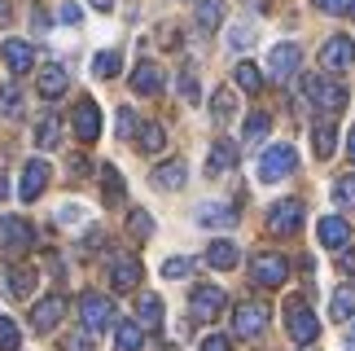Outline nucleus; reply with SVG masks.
Segmentation results:
<instances>
[{"label":"nucleus","instance_id":"a878e982","mask_svg":"<svg viewBox=\"0 0 355 351\" xmlns=\"http://www.w3.org/2000/svg\"><path fill=\"white\" fill-rule=\"evenodd\" d=\"M224 26V0H198V31L211 35Z\"/></svg>","mask_w":355,"mask_h":351},{"label":"nucleus","instance_id":"4468645a","mask_svg":"<svg viewBox=\"0 0 355 351\" xmlns=\"http://www.w3.org/2000/svg\"><path fill=\"white\" fill-rule=\"evenodd\" d=\"M75 137L84 141V145H92V141L101 137V110H97V101H92V97H84V101L75 105Z\"/></svg>","mask_w":355,"mask_h":351},{"label":"nucleus","instance_id":"6ab92c4d","mask_svg":"<svg viewBox=\"0 0 355 351\" xmlns=\"http://www.w3.org/2000/svg\"><path fill=\"white\" fill-rule=\"evenodd\" d=\"M0 53H5V66H9L13 75H26V71L35 66V49H31V40H5V49H0Z\"/></svg>","mask_w":355,"mask_h":351},{"label":"nucleus","instance_id":"dca6fc26","mask_svg":"<svg viewBox=\"0 0 355 351\" xmlns=\"http://www.w3.org/2000/svg\"><path fill=\"white\" fill-rule=\"evenodd\" d=\"M316 237H320V246H329V250H347L351 224L343 220V215H324V220L316 224Z\"/></svg>","mask_w":355,"mask_h":351},{"label":"nucleus","instance_id":"7c9ffc66","mask_svg":"<svg viewBox=\"0 0 355 351\" xmlns=\"http://www.w3.org/2000/svg\"><path fill=\"white\" fill-rule=\"evenodd\" d=\"M268 132H272V114H268V110H254L250 119H245V128H241V141L254 145V141H263Z\"/></svg>","mask_w":355,"mask_h":351},{"label":"nucleus","instance_id":"8fccbe9b","mask_svg":"<svg viewBox=\"0 0 355 351\" xmlns=\"http://www.w3.org/2000/svg\"><path fill=\"white\" fill-rule=\"evenodd\" d=\"M79 18H84V9H79V5H62L58 9V22H66V26H75Z\"/></svg>","mask_w":355,"mask_h":351},{"label":"nucleus","instance_id":"f03ea898","mask_svg":"<svg viewBox=\"0 0 355 351\" xmlns=\"http://www.w3.org/2000/svg\"><path fill=\"white\" fill-rule=\"evenodd\" d=\"M303 92L316 101V110H324L334 119V110L347 105V84L343 79H329V75H303Z\"/></svg>","mask_w":355,"mask_h":351},{"label":"nucleus","instance_id":"864d4df0","mask_svg":"<svg viewBox=\"0 0 355 351\" xmlns=\"http://www.w3.org/2000/svg\"><path fill=\"white\" fill-rule=\"evenodd\" d=\"M347 154L355 158V128H351V137H347Z\"/></svg>","mask_w":355,"mask_h":351},{"label":"nucleus","instance_id":"6e6d98bb","mask_svg":"<svg viewBox=\"0 0 355 351\" xmlns=\"http://www.w3.org/2000/svg\"><path fill=\"white\" fill-rule=\"evenodd\" d=\"M0 18H5V0H0Z\"/></svg>","mask_w":355,"mask_h":351},{"label":"nucleus","instance_id":"4c0bfd02","mask_svg":"<svg viewBox=\"0 0 355 351\" xmlns=\"http://www.w3.org/2000/svg\"><path fill=\"white\" fill-rule=\"evenodd\" d=\"M22 347V329L13 316H0V351H18Z\"/></svg>","mask_w":355,"mask_h":351},{"label":"nucleus","instance_id":"f257e3e1","mask_svg":"<svg viewBox=\"0 0 355 351\" xmlns=\"http://www.w3.org/2000/svg\"><path fill=\"white\" fill-rule=\"evenodd\" d=\"M285 329H290V339H294L298 347H311V343L320 339V320H316V312L307 307L303 294L285 299Z\"/></svg>","mask_w":355,"mask_h":351},{"label":"nucleus","instance_id":"37998d69","mask_svg":"<svg viewBox=\"0 0 355 351\" xmlns=\"http://www.w3.org/2000/svg\"><path fill=\"white\" fill-rule=\"evenodd\" d=\"M62 351H92V339H88V334H66Z\"/></svg>","mask_w":355,"mask_h":351},{"label":"nucleus","instance_id":"bb28decb","mask_svg":"<svg viewBox=\"0 0 355 351\" xmlns=\"http://www.w3.org/2000/svg\"><path fill=\"white\" fill-rule=\"evenodd\" d=\"M141 347H145L141 320H119V329H114V351H141Z\"/></svg>","mask_w":355,"mask_h":351},{"label":"nucleus","instance_id":"39448f33","mask_svg":"<svg viewBox=\"0 0 355 351\" xmlns=\"http://www.w3.org/2000/svg\"><path fill=\"white\" fill-rule=\"evenodd\" d=\"M35 246V228L26 215H0V250L5 255H26Z\"/></svg>","mask_w":355,"mask_h":351},{"label":"nucleus","instance_id":"6e6552de","mask_svg":"<svg viewBox=\"0 0 355 351\" xmlns=\"http://www.w3.org/2000/svg\"><path fill=\"white\" fill-rule=\"evenodd\" d=\"M224 307H228V299H224L220 286H193L189 290V312H193V320H220Z\"/></svg>","mask_w":355,"mask_h":351},{"label":"nucleus","instance_id":"4be33fe9","mask_svg":"<svg viewBox=\"0 0 355 351\" xmlns=\"http://www.w3.org/2000/svg\"><path fill=\"white\" fill-rule=\"evenodd\" d=\"M35 88H40V97H49V101H53V97H62V92L71 88V75H66V66L53 62V66H44V71H40Z\"/></svg>","mask_w":355,"mask_h":351},{"label":"nucleus","instance_id":"2eb2a0df","mask_svg":"<svg viewBox=\"0 0 355 351\" xmlns=\"http://www.w3.org/2000/svg\"><path fill=\"white\" fill-rule=\"evenodd\" d=\"M162 84H167V79H162V66L158 62H141L132 71V92H136V97H158Z\"/></svg>","mask_w":355,"mask_h":351},{"label":"nucleus","instance_id":"f8f14e48","mask_svg":"<svg viewBox=\"0 0 355 351\" xmlns=\"http://www.w3.org/2000/svg\"><path fill=\"white\" fill-rule=\"evenodd\" d=\"M49 163H44V158H31V163H26L22 167V180H18V198L22 202H35L40 194H44V189H49Z\"/></svg>","mask_w":355,"mask_h":351},{"label":"nucleus","instance_id":"5fc2aeb1","mask_svg":"<svg viewBox=\"0 0 355 351\" xmlns=\"http://www.w3.org/2000/svg\"><path fill=\"white\" fill-rule=\"evenodd\" d=\"M347 351H355V325H351V334H347Z\"/></svg>","mask_w":355,"mask_h":351},{"label":"nucleus","instance_id":"de8ad7c7","mask_svg":"<svg viewBox=\"0 0 355 351\" xmlns=\"http://www.w3.org/2000/svg\"><path fill=\"white\" fill-rule=\"evenodd\" d=\"M202 351H233V343H228L224 334H207V339H202Z\"/></svg>","mask_w":355,"mask_h":351},{"label":"nucleus","instance_id":"9b49d317","mask_svg":"<svg viewBox=\"0 0 355 351\" xmlns=\"http://www.w3.org/2000/svg\"><path fill=\"white\" fill-rule=\"evenodd\" d=\"M298 62H303V49H298L294 40H285V44H277L268 53V75L277 79V84H285V79H294Z\"/></svg>","mask_w":355,"mask_h":351},{"label":"nucleus","instance_id":"58836bf2","mask_svg":"<svg viewBox=\"0 0 355 351\" xmlns=\"http://www.w3.org/2000/svg\"><path fill=\"white\" fill-rule=\"evenodd\" d=\"M193 259H189V255H175V259H167V264H162V277H167V281H180V277H189V273H193Z\"/></svg>","mask_w":355,"mask_h":351},{"label":"nucleus","instance_id":"1a4fd4ad","mask_svg":"<svg viewBox=\"0 0 355 351\" xmlns=\"http://www.w3.org/2000/svg\"><path fill=\"white\" fill-rule=\"evenodd\" d=\"M320 66L329 75H338V71H351L355 66V40L351 35H329L320 44Z\"/></svg>","mask_w":355,"mask_h":351},{"label":"nucleus","instance_id":"412c9836","mask_svg":"<svg viewBox=\"0 0 355 351\" xmlns=\"http://www.w3.org/2000/svg\"><path fill=\"white\" fill-rule=\"evenodd\" d=\"M110 286H114V290H123V294L141 286V264H136L132 255H119V259L110 264Z\"/></svg>","mask_w":355,"mask_h":351},{"label":"nucleus","instance_id":"7ed1b4c3","mask_svg":"<svg viewBox=\"0 0 355 351\" xmlns=\"http://www.w3.org/2000/svg\"><path fill=\"white\" fill-rule=\"evenodd\" d=\"M250 277H254V286L277 290V286L290 281V259H285L281 250H259L254 259H250Z\"/></svg>","mask_w":355,"mask_h":351},{"label":"nucleus","instance_id":"b1692460","mask_svg":"<svg viewBox=\"0 0 355 351\" xmlns=\"http://www.w3.org/2000/svg\"><path fill=\"white\" fill-rule=\"evenodd\" d=\"M237 259H241V250H237V241H228V237H220V241H211V246H207V264L220 268V273L237 268Z\"/></svg>","mask_w":355,"mask_h":351},{"label":"nucleus","instance_id":"5701e85b","mask_svg":"<svg viewBox=\"0 0 355 351\" xmlns=\"http://www.w3.org/2000/svg\"><path fill=\"white\" fill-rule=\"evenodd\" d=\"M311 145H316V158H334V150H338V128H334L329 114L316 119V128H311Z\"/></svg>","mask_w":355,"mask_h":351},{"label":"nucleus","instance_id":"09e8293b","mask_svg":"<svg viewBox=\"0 0 355 351\" xmlns=\"http://www.w3.org/2000/svg\"><path fill=\"white\" fill-rule=\"evenodd\" d=\"M250 44V26H233L228 31V49H245Z\"/></svg>","mask_w":355,"mask_h":351},{"label":"nucleus","instance_id":"20e7f679","mask_svg":"<svg viewBox=\"0 0 355 351\" xmlns=\"http://www.w3.org/2000/svg\"><path fill=\"white\" fill-rule=\"evenodd\" d=\"M294 167H298V150H294V145H268V150L259 154V180H263V185L285 180Z\"/></svg>","mask_w":355,"mask_h":351},{"label":"nucleus","instance_id":"c85d7f7f","mask_svg":"<svg viewBox=\"0 0 355 351\" xmlns=\"http://www.w3.org/2000/svg\"><path fill=\"white\" fill-rule=\"evenodd\" d=\"M233 114H237V92L233 88H215L211 92V119L215 123H228Z\"/></svg>","mask_w":355,"mask_h":351},{"label":"nucleus","instance_id":"72a5a7b5","mask_svg":"<svg viewBox=\"0 0 355 351\" xmlns=\"http://www.w3.org/2000/svg\"><path fill=\"white\" fill-rule=\"evenodd\" d=\"M355 316V286H343L329 303V320H351Z\"/></svg>","mask_w":355,"mask_h":351},{"label":"nucleus","instance_id":"ea45409f","mask_svg":"<svg viewBox=\"0 0 355 351\" xmlns=\"http://www.w3.org/2000/svg\"><path fill=\"white\" fill-rule=\"evenodd\" d=\"M175 88H180V97H184L189 105H193V101L202 97V88H198V75L189 71V66H184V71H180V79H175Z\"/></svg>","mask_w":355,"mask_h":351},{"label":"nucleus","instance_id":"393cba45","mask_svg":"<svg viewBox=\"0 0 355 351\" xmlns=\"http://www.w3.org/2000/svg\"><path fill=\"white\" fill-rule=\"evenodd\" d=\"M136 316H141V329H158L162 325V299L149 294V290H141L136 294Z\"/></svg>","mask_w":355,"mask_h":351},{"label":"nucleus","instance_id":"a211bd4d","mask_svg":"<svg viewBox=\"0 0 355 351\" xmlns=\"http://www.w3.org/2000/svg\"><path fill=\"white\" fill-rule=\"evenodd\" d=\"M237 150H241L237 141L220 137V141L211 145V158H207V176H224V171H233V167H237Z\"/></svg>","mask_w":355,"mask_h":351},{"label":"nucleus","instance_id":"ddd939ff","mask_svg":"<svg viewBox=\"0 0 355 351\" xmlns=\"http://www.w3.org/2000/svg\"><path fill=\"white\" fill-rule=\"evenodd\" d=\"M62 316H66V299H62V294H49V299H40L31 307V329L35 334H49V329H58Z\"/></svg>","mask_w":355,"mask_h":351},{"label":"nucleus","instance_id":"f704fd0d","mask_svg":"<svg viewBox=\"0 0 355 351\" xmlns=\"http://www.w3.org/2000/svg\"><path fill=\"white\" fill-rule=\"evenodd\" d=\"M123 71V58L114 49H105V53H97V58H92V75H101V79H114Z\"/></svg>","mask_w":355,"mask_h":351},{"label":"nucleus","instance_id":"473e14b6","mask_svg":"<svg viewBox=\"0 0 355 351\" xmlns=\"http://www.w3.org/2000/svg\"><path fill=\"white\" fill-rule=\"evenodd\" d=\"M35 145H40V150H58V145H62V119L58 114H49L44 123L35 128Z\"/></svg>","mask_w":355,"mask_h":351},{"label":"nucleus","instance_id":"603ef678","mask_svg":"<svg viewBox=\"0 0 355 351\" xmlns=\"http://www.w3.org/2000/svg\"><path fill=\"white\" fill-rule=\"evenodd\" d=\"M88 5H92V9H101V13H110V9H114V0H88Z\"/></svg>","mask_w":355,"mask_h":351},{"label":"nucleus","instance_id":"3c124183","mask_svg":"<svg viewBox=\"0 0 355 351\" xmlns=\"http://www.w3.org/2000/svg\"><path fill=\"white\" fill-rule=\"evenodd\" d=\"M338 264H343V273H351V277H355V250H347V255H343Z\"/></svg>","mask_w":355,"mask_h":351},{"label":"nucleus","instance_id":"c03bdc74","mask_svg":"<svg viewBox=\"0 0 355 351\" xmlns=\"http://www.w3.org/2000/svg\"><path fill=\"white\" fill-rule=\"evenodd\" d=\"M311 5H316L320 13H351L355 0H311Z\"/></svg>","mask_w":355,"mask_h":351},{"label":"nucleus","instance_id":"f3484780","mask_svg":"<svg viewBox=\"0 0 355 351\" xmlns=\"http://www.w3.org/2000/svg\"><path fill=\"white\" fill-rule=\"evenodd\" d=\"M149 180H154L158 189H167V194H175V189H184V180H189V163H184V158H167V163L154 167Z\"/></svg>","mask_w":355,"mask_h":351},{"label":"nucleus","instance_id":"c9c22d12","mask_svg":"<svg viewBox=\"0 0 355 351\" xmlns=\"http://www.w3.org/2000/svg\"><path fill=\"white\" fill-rule=\"evenodd\" d=\"M334 202H338V207H347V211H355V171H347V176H338V180H334Z\"/></svg>","mask_w":355,"mask_h":351},{"label":"nucleus","instance_id":"e433bc0d","mask_svg":"<svg viewBox=\"0 0 355 351\" xmlns=\"http://www.w3.org/2000/svg\"><path fill=\"white\" fill-rule=\"evenodd\" d=\"M101 189H105V202H110V207L123 202V176H119V167H110V163L101 167Z\"/></svg>","mask_w":355,"mask_h":351},{"label":"nucleus","instance_id":"cd10ccee","mask_svg":"<svg viewBox=\"0 0 355 351\" xmlns=\"http://www.w3.org/2000/svg\"><path fill=\"white\" fill-rule=\"evenodd\" d=\"M35 286H40V273L35 268H9V294L13 299H26V294H35Z\"/></svg>","mask_w":355,"mask_h":351},{"label":"nucleus","instance_id":"2f4dec72","mask_svg":"<svg viewBox=\"0 0 355 351\" xmlns=\"http://www.w3.org/2000/svg\"><path fill=\"white\" fill-rule=\"evenodd\" d=\"M233 79H237V88H241V92H263V71H259L254 62H237Z\"/></svg>","mask_w":355,"mask_h":351},{"label":"nucleus","instance_id":"a19ab883","mask_svg":"<svg viewBox=\"0 0 355 351\" xmlns=\"http://www.w3.org/2000/svg\"><path fill=\"white\" fill-rule=\"evenodd\" d=\"M0 110H5V114H22V92H18V84H5V88H0Z\"/></svg>","mask_w":355,"mask_h":351},{"label":"nucleus","instance_id":"9d476101","mask_svg":"<svg viewBox=\"0 0 355 351\" xmlns=\"http://www.w3.org/2000/svg\"><path fill=\"white\" fill-rule=\"evenodd\" d=\"M268 329V307L263 303H237V312H233V334L237 339H259V334Z\"/></svg>","mask_w":355,"mask_h":351},{"label":"nucleus","instance_id":"c756f323","mask_svg":"<svg viewBox=\"0 0 355 351\" xmlns=\"http://www.w3.org/2000/svg\"><path fill=\"white\" fill-rule=\"evenodd\" d=\"M162 145H167V132H162V123H141V128H136V150L158 154Z\"/></svg>","mask_w":355,"mask_h":351},{"label":"nucleus","instance_id":"aec40b11","mask_svg":"<svg viewBox=\"0 0 355 351\" xmlns=\"http://www.w3.org/2000/svg\"><path fill=\"white\" fill-rule=\"evenodd\" d=\"M193 215H198L202 228H228V224H237V207H228V202H202Z\"/></svg>","mask_w":355,"mask_h":351},{"label":"nucleus","instance_id":"0eeeda50","mask_svg":"<svg viewBox=\"0 0 355 351\" xmlns=\"http://www.w3.org/2000/svg\"><path fill=\"white\" fill-rule=\"evenodd\" d=\"M303 228V202H294V198H281V202H272V211H268V233H277V237H290Z\"/></svg>","mask_w":355,"mask_h":351},{"label":"nucleus","instance_id":"a18cd8bd","mask_svg":"<svg viewBox=\"0 0 355 351\" xmlns=\"http://www.w3.org/2000/svg\"><path fill=\"white\" fill-rule=\"evenodd\" d=\"M136 128H141V123H136V114L132 110H119V137H136Z\"/></svg>","mask_w":355,"mask_h":351},{"label":"nucleus","instance_id":"4d7b16f0","mask_svg":"<svg viewBox=\"0 0 355 351\" xmlns=\"http://www.w3.org/2000/svg\"><path fill=\"white\" fill-rule=\"evenodd\" d=\"M351 18H355V5H351Z\"/></svg>","mask_w":355,"mask_h":351},{"label":"nucleus","instance_id":"79ce46f5","mask_svg":"<svg viewBox=\"0 0 355 351\" xmlns=\"http://www.w3.org/2000/svg\"><path fill=\"white\" fill-rule=\"evenodd\" d=\"M128 224H132V233H136V237H149V233H154V220H149V211H132V220H128Z\"/></svg>","mask_w":355,"mask_h":351},{"label":"nucleus","instance_id":"49530a36","mask_svg":"<svg viewBox=\"0 0 355 351\" xmlns=\"http://www.w3.org/2000/svg\"><path fill=\"white\" fill-rule=\"evenodd\" d=\"M79 220H84V211H79L75 202H71V207H62V211H58V224H66V228H75Z\"/></svg>","mask_w":355,"mask_h":351},{"label":"nucleus","instance_id":"423d86ee","mask_svg":"<svg viewBox=\"0 0 355 351\" xmlns=\"http://www.w3.org/2000/svg\"><path fill=\"white\" fill-rule=\"evenodd\" d=\"M79 320H84V329H88V334L110 329V325H114V303L105 299V294H97V290L79 294Z\"/></svg>","mask_w":355,"mask_h":351}]
</instances>
